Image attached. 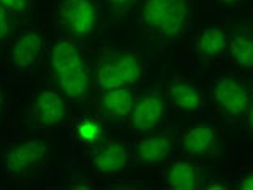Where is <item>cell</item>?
<instances>
[{
  "label": "cell",
  "mask_w": 253,
  "mask_h": 190,
  "mask_svg": "<svg viewBox=\"0 0 253 190\" xmlns=\"http://www.w3.org/2000/svg\"><path fill=\"white\" fill-rule=\"evenodd\" d=\"M49 72L57 90L68 101H83L88 95V67L80 46L68 38H59L47 48Z\"/></svg>",
  "instance_id": "obj_1"
},
{
  "label": "cell",
  "mask_w": 253,
  "mask_h": 190,
  "mask_svg": "<svg viewBox=\"0 0 253 190\" xmlns=\"http://www.w3.org/2000/svg\"><path fill=\"white\" fill-rule=\"evenodd\" d=\"M190 13V0H145L140 20L149 33L164 39H175L185 31Z\"/></svg>",
  "instance_id": "obj_2"
},
{
  "label": "cell",
  "mask_w": 253,
  "mask_h": 190,
  "mask_svg": "<svg viewBox=\"0 0 253 190\" xmlns=\"http://www.w3.org/2000/svg\"><path fill=\"white\" fill-rule=\"evenodd\" d=\"M143 80V65L140 59L126 50L104 55L97 62L93 73V85L97 91L112 88H135Z\"/></svg>",
  "instance_id": "obj_3"
},
{
  "label": "cell",
  "mask_w": 253,
  "mask_h": 190,
  "mask_svg": "<svg viewBox=\"0 0 253 190\" xmlns=\"http://www.w3.org/2000/svg\"><path fill=\"white\" fill-rule=\"evenodd\" d=\"M102 16L93 0H62L57 8L60 38L84 39L99 31Z\"/></svg>",
  "instance_id": "obj_4"
},
{
  "label": "cell",
  "mask_w": 253,
  "mask_h": 190,
  "mask_svg": "<svg viewBox=\"0 0 253 190\" xmlns=\"http://www.w3.org/2000/svg\"><path fill=\"white\" fill-rule=\"evenodd\" d=\"M49 154V145L42 138H21L3 151V171L11 177H25L44 164Z\"/></svg>",
  "instance_id": "obj_5"
},
{
  "label": "cell",
  "mask_w": 253,
  "mask_h": 190,
  "mask_svg": "<svg viewBox=\"0 0 253 190\" xmlns=\"http://www.w3.org/2000/svg\"><path fill=\"white\" fill-rule=\"evenodd\" d=\"M47 34L39 28H26L8 46V60L18 72H30L47 52Z\"/></svg>",
  "instance_id": "obj_6"
},
{
  "label": "cell",
  "mask_w": 253,
  "mask_h": 190,
  "mask_svg": "<svg viewBox=\"0 0 253 190\" xmlns=\"http://www.w3.org/2000/svg\"><path fill=\"white\" fill-rule=\"evenodd\" d=\"M177 145L179 140L174 134L159 132V134L140 138L131 148V158L145 168H153V166L168 163L169 158L175 153Z\"/></svg>",
  "instance_id": "obj_7"
},
{
  "label": "cell",
  "mask_w": 253,
  "mask_h": 190,
  "mask_svg": "<svg viewBox=\"0 0 253 190\" xmlns=\"http://www.w3.org/2000/svg\"><path fill=\"white\" fill-rule=\"evenodd\" d=\"M166 97L159 91H146L135 97L130 112V127L135 134H146L166 116Z\"/></svg>",
  "instance_id": "obj_8"
},
{
  "label": "cell",
  "mask_w": 253,
  "mask_h": 190,
  "mask_svg": "<svg viewBox=\"0 0 253 190\" xmlns=\"http://www.w3.org/2000/svg\"><path fill=\"white\" fill-rule=\"evenodd\" d=\"M212 99L216 107L227 116L237 117L245 114L250 104L249 88L234 77H222L212 88Z\"/></svg>",
  "instance_id": "obj_9"
},
{
  "label": "cell",
  "mask_w": 253,
  "mask_h": 190,
  "mask_svg": "<svg viewBox=\"0 0 253 190\" xmlns=\"http://www.w3.org/2000/svg\"><path fill=\"white\" fill-rule=\"evenodd\" d=\"M31 116L34 122L45 129H55L67 122V101L59 90H42L33 101Z\"/></svg>",
  "instance_id": "obj_10"
},
{
  "label": "cell",
  "mask_w": 253,
  "mask_h": 190,
  "mask_svg": "<svg viewBox=\"0 0 253 190\" xmlns=\"http://www.w3.org/2000/svg\"><path fill=\"white\" fill-rule=\"evenodd\" d=\"M131 149L124 142H107L97 146L91 156V168L101 176H114L128 168Z\"/></svg>",
  "instance_id": "obj_11"
},
{
  "label": "cell",
  "mask_w": 253,
  "mask_h": 190,
  "mask_svg": "<svg viewBox=\"0 0 253 190\" xmlns=\"http://www.w3.org/2000/svg\"><path fill=\"white\" fill-rule=\"evenodd\" d=\"M135 90L124 86V88H112L101 91L97 97V107L104 116L111 119L128 117L135 102Z\"/></svg>",
  "instance_id": "obj_12"
},
{
  "label": "cell",
  "mask_w": 253,
  "mask_h": 190,
  "mask_svg": "<svg viewBox=\"0 0 253 190\" xmlns=\"http://www.w3.org/2000/svg\"><path fill=\"white\" fill-rule=\"evenodd\" d=\"M216 142V132L210 124L190 125L180 137V145L188 156H201L208 153Z\"/></svg>",
  "instance_id": "obj_13"
},
{
  "label": "cell",
  "mask_w": 253,
  "mask_h": 190,
  "mask_svg": "<svg viewBox=\"0 0 253 190\" xmlns=\"http://www.w3.org/2000/svg\"><path fill=\"white\" fill-rule=\"evenodd\" d=\"M164 182L170 189L192 190L200 186L198 169L187 159H175L164 172Z\"/></svg>",
  "instance_id": "obj_14"
},
{
  "label": "cell",
  "mask_w": 253,
  "mask_h": 190,
  "mask_svg": "<svg viewBox=\"0 0 253 190\" xmlns=\"http://www.w3.org/2000/svg\"><path fill=\"white\" fill-rule=\"evenodd\" d=\"M169 101L179 111L195 112L203 104L201 91L195 83L187 80H174L169 86Z\"/></svg>",
  "instance_id": "obj_15"
},
{
  "label": "cell",
  "mask_w": 253,
  "mask_h": 190,
  "mask_svg": "<svg viewBox=\"0 0 253 190\" xmlns=\"http://www.w3.org/2000/svg\"><path fill=\"white\" fill-rule=\"evenodd\" d=\"M195 49L206 59H216L229 50V38L221 28H205L195 38Z\"/></svg>",
  "instance_id": "obj_16"
},
{
  "label": "cell",
  "mask_w": 253,
  "mask_h": 190,
  "mask_svg": "<svg viewBox=\"0 0 253 190\" xmlns=\"http://www.w3.org/2000/svg\"><path fill=\"white\" fill-rule=\"evenodd\" d=\"M72 134L86 146H96L104 140L106 122L101 116H82L72 124Z\"/></svg>",
  "instance_id": "obj_17"
},
{
  "label": "cell",
  "mask_w": 253,
  "mask_h": 190,
  "mask_svg": "<svg viewBox=\"0 0 253 190\" xmlns=\"http://www.w3.org/2000/svg\"><path fill=\"white\" fill-rule=\"evenodd\" d=\"M229 52L239 65L253 68V36L235 34L229 38Z\"/></svg>",
  "instance_id": "obj_18"
},
{
  "label": "cell",
  "mask_w": 253,
  "mask_h": 190,
  "mask_svg": "<svg viewBox=\"0 0 253 190\" xmlns=\"http://www.w3.org/2000/svg\"><path fill=\"white\" fill-rule=\"evenodd\" d=\"M104 2H106V8L109 11V15L116 18V16H120V15H124L125 11H128L138 0H104Z\"/></svg>",
  "instance_id": "obj_19"
},
{
  "label": "cell",
  "mask_w": 253,
  "mask_h": 190,
  "mask_svg": "<svg viewBox=\"0 0 253 190\" xmlns=\"http://www.w3.org/2000/svg\"><path fill=\"white\" fill-rule=\"evenodd\" d=\"M0 7L10 15H25L30 10V0H0Z\"/></svg>",
  "instance_id": "obj_20"
},
{
  "label": "cell",
  "mask_w": 253,
  "mask_h": 190,
  "mask_svg": "<svg viewBox=\"0 0 253 190\" xmlns=\"http://www.w3.org/2000/svg\"><path fill=\"white\" fill-rule=\"evenodd\" d=\"M10 13L7 10H3L0 7V43L8 39L10 36V31H11V26H10Z\"/></svg>",
  "instance_id": "obj_21"
},
{
  "label": "cell",
  "mask_w": 253,
  "mask_h": 190,
  "mask_svg": "<svg viewBox=\"0 0 253 190\" xmlns=\"http://www.w3.org/2000/svg\"><path fill=\"white\" fill-rule=\"evenodd\" d=\"M240 189L253 190V172H250V174H247L245 177L240 179Z\"/></svg>",
  "instance_id": "obj_22"
},
{
  "label": "cell",
  "mask_w": 253,
  "mask_h": 190,
  "mask_svg": "<svg viewBox=\"0 0 253 190\" xmlns=\"http://www.w3.org/2000/svg\"><path fill=\"white\" fill-rule=\"evenodd\" d=\"M245 116H247V127L253 132V99H250V104L247 107Z\"/></svg>",
  "instance_id": "obj_23"
},
{
  "label": "cell",
  "mask_w": 253,
  "mask_h": 190,
  "mask_svg": "<svg viewBox=\"0 0 253 190\" xmlns=\"http://www.w3.org/2000/svg\"><path fill=\"white\" fill-rule=\"evenodd\" d=\"M3 111H5V97H3L2 90H0V116L3 114Z\"/></svg>",
  "instance_id": "obj_24"
},
{
  "label": "cell",
  "mask_w": 253,
  "mask_h": 190,
  "mask_svg": "<svg viewBox=\"0 0 253 190\" xmlns=\"http://www.w3.org/2000/svg\"><path fill=\"white\" fill-rule=\"evenodd\" d=\"M222 2H226V3H235L237 0H222Z\"/></svg>",
  "instance_id": "obj_25"
}]
</instances>
